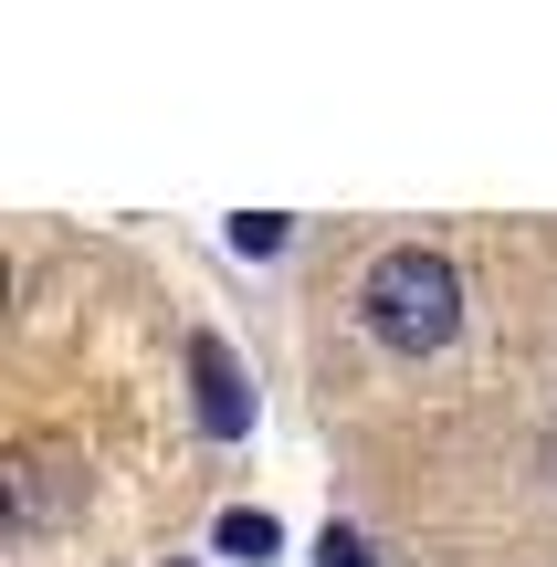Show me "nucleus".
<instances>
[{"label":"nucleus","instance_id":"39448f33","mask_svg":"<svg viewBox=\"0 0 557 567\" xmlns=\"http://www.w3.org/2000/svg\"><path fill=\"white\" fill-rule=\"evenodd\" d=\"M231 243H243V252H274V243H285V221H274V210H243V221H231Z\"/></svg>","mask_w":557,"mask_h":567},{"label":"nucleus","instance_id":"7ed1b4c3","mask_svg":"<svg viewBox=\"0 0 557 567\" xmlns=\"http://www.w3.org/2000/svg\"><path fill=\"white\" fill-rule=\"evenodd\" d=\"M189 368H200V431H243V379H231V358H221V337H200L189 347Z\"/></svg>","mask_w":557,"mask_h":567},{"label":"nucleus","instance_id":"20e7f679","mask_svg":"<svg viewBox=\"0 0 557 567\" xmlns=\"http://www.w3.org/2000/svg\"><path fill=\"white\" fill-rule=\"evenodd\" d=\"M221 547L231 557H274V515H221Z\"/></svg>","mask_w":557,"mask_h":567},{"label":"nucleus","instance_id":"f03ea898","mask_svg":"<svg viewBox=\"0 0 557 567\" xmlns=\"http://www.w3.org/2000/svg\"><path fill=\"white\" fill-rule=\"evenodd\" d=\"M0 505H11V526L32 536L42 515L63 505V442H11V463H0Z\"/></svg>","mask_w":557,"mask_h":567},{"label":"nucleus","instance_id":"f257e3e1","mask_svg":"<svg viewBox=\"0 0 557 567\" xmlns=\"http://www.w3.org/2000/svg\"><path fill=\"white\" fill-rule=\"evenodd\" d=\"M369 337L390 347V358H432V347H453V326H463V274H453V252H432V243H400V252H379L369 264Z\"/></svg>","mask_w":557,"mask_h":567},{"label":"nucleus","instance_id":"423d86ee","mask_svg":"<svg viewBox=\"0 0 557 567\" xmlns=\"http://www.w3.org/2000/svg\"><path fill=\"white\" fill-rule=\"evenodd\" d=\"M316 567H379V557H369V547H358V536H348V526H327V547H316Z\"/></svg>","mask_w":557,"mask_h":567}]
</instances>
